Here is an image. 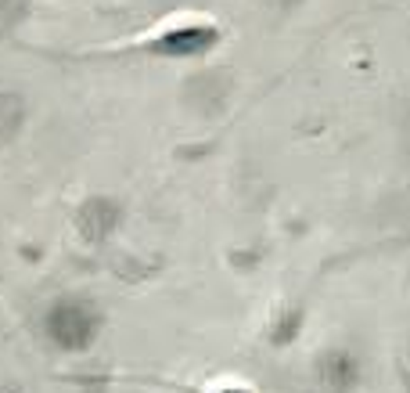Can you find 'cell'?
<instances>
[{
    "label": "cell",
    "mask_w": 410,
    "mask_h": 393,
    "mask_svg": "<svg viewBox=\"0 0 410 393\" xmlns=\"http://www.w3.org/2000/svg\"><path fill=\"white\" fill-rule=\"evenodd\" d=\"M205 393H256V389L245 386V382H220V386H212V389H205Z\"/></svg>",
    "instance_id": "1"
}]
</instances>
